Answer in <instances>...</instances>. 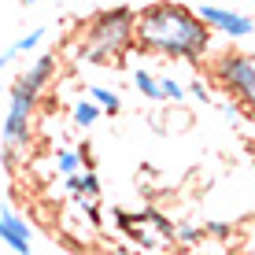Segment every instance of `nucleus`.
Here are the masks:
<instances>
[{"label":"nucleus","mask_w":255,"mask_h":255,"mask_svg":"<svg viewBox=\"0 0 255 255\" xmlns=\"http://www.w3.org/2000/svg\"><path fill=\"white\" fill-rule=\"evenodd\" d=\"M133 37L137 52L178 59V63H200L215 45V33L185 0H152V4L137 7Z\"/></svg>","instance_id":"obj_1"},{"label":"nucleus","mask_w":255,"mask_h":255,"mask_svg":"<svg viewBox=\"0 0 255 255\" xmlns=\"http://www.w3.org/2000/svg\"><path fill=\"white\" fill-rule=\"evenodd\" d=\"M137 7L115 4V7H100L96 15L82 22V45H78V59L93 67H111L122 63L129 52H137Z\"/></svg>","instance_id":"obj_2"},{"label":"nucleus","mask_w":255,"mask_h":255,"mask_svg":"<svg viewBox=\"0 0 255 255\" xmlns=\"http://www.w3.org/2000/svg\"><path fill=\"white\" fill-rule=\"evenodd\" d=\"M211 82L241 108L255 111V52H222L211 63Z\"/></svg>","instance_id":"obj_3"},{"label":"nucleus","mask_w":255,"mask_h":255,"mask_svg":"<svg viewBox=\"0 0 255 255\" xmlns=\"http://www.w3.org/2000/svg\"><path fill=\"white\" fill-rule=\"evenodd\" d=\"M33 119H37V100L33 96H26L19 89H11L7 96V115H4V144L7 152H19L33 140Z\"/></svg>","instance_id":"obj_4"},{"label":"nucleus","mask_w":255,"mask_h":255,"mask_svg":"<svg viewBox=\"0 0 255 255\" xmlns=\"http://www.w3.org/2000/svg\"><path fill=\"white\" fill-rule=\"evenodd\" d=\"M196 15L207 22L211 33H222L230 41H241V37H252L255 33V19L244 11H233V7H222V4H200Z\"/></svg>","instance_id":"obj_5"},{"label":"nucleus","mask_w":255,"mask_h":255,"mask_svg":"<svg viewBox=\"0 0 255 255\" xmlns=\"http://www.w3.org/2000/svg\"><path fill=\"white\" fill-rule=\"evenodd\" d=\"M56 70H59L56 52H41V56H37V59H33V63L19 74V82H15L11 89H19V93H26V96H33V100H41V93H45L48 85H52Z\"/></svg>","instance_id":"obj_6"},{"label":"nucleus","mask_w":255,"mask_h":255,"mask_svg":"<svg viewBox=\"0 0 255 255\" xmlns=\"http://www.w3.org/2000/svg\"><path fill=\"white\" fill-rule=\"evenodd\" d=\"M0 241L7 244L15 255H30L33 252V230H30V222L19 215L15 207H0Z\"/></svg>","instance_id":"obj_7"},{"label":"nucleus","mask_w":255,"mask_h":255,"mask_svg":"<svg viewBox=\"0 0 255 255\" xmlns=\"http://www.w3.org/2000/svg\"><path fill=\"white\" fill-rule=\"evenodd\" d=\"M45 37H48V26H33V30H30V33H22V37L15 41L11 48H4V52H0V67H7L15 56H22V52L41 48V41H45Z\"/></svg>","instance_id":"obj_8"},{"label":"nucleus","mask_w":255,"mask_h":255,"mask_svg":"<svg viewBox=\"0 0 255 255\" xmlns=\"http://www.w3.org/2000/svg\"><path fill=\"white\" fill-rule=\"evenodd\" d=\"M63 185L70 196H100V178H96V170H74L63 178Z\"/></svg>","instance_id":"obj_9"},{"label":"nucleus","mask_w":255,"mask_h":255,"mask_svg":"<svg viewBox=\"0 0 255 255\" xmlns=\"http://www.w3.org/2000/svg\"><path fill=\"white\" fill-rule=\"evenodd\" d=\"M85 89H89V100L100 108V115H119L122 111V100L115 89H108V85H85Z\"/></svg>","instance_id":"obj_10"},{"label":"nucleus","mask_w":255,"mask_h":255,"mask_svg":"<svg viewBox=\"0 0 255 255\" xmlns=\"http://www.w3.org/2000/svg\"><path fill=\"white\" fill-rule=\"evenodd\" d=\"M104 115H100V108L85 96V100H74V108H70V122H74L78 129H89V126H96Z\"/></svg>","instance_id":"obj_11"},{"label":"nucleus","mask_w":255,"mask_h":255,"mask_svg":"<svg viewBox=\"0 0 255 255\" xmlns=\"http://www.w3.org/2000/svg\"><path fill=\"white\" fill-rule=\"evenodd\" d=\"M133 89L144 96V100H152V104H159V100H163V96H159V78L148 74L144 67H137V70H133Z\"/></svg>","instance_id":"obj_12"},{"label":"nucleus","mask_w":255,"mask_h":255,"mask_svg":"<svg viewBox=\"0 0 255 255\" xmlns=\"http://www.w3.org/2000/svg\"><path fill=\"white\" fill-rule=\"evenodd\" d=\"M82 166H85L82 148H59V152H56V170L63 174V178H67V174H74V170H82Z\"/></svg>","instance_id":"obj_13"},{"label":"nucleus","mask_w":255,"mask_h":255,"mask_svg":"<svg viewBox=\"0 0 255 255\" xmlns=\"http://www.w3.org/2000/svg\"><path fill=\"white\" fill-rule=\"evenodd\" d=\"M159 96H163V100H170V104H181L189 93H185V85H181L178 78L163 74V78H159Z\"/></svg>","instance_id":"obj_14"},{"label":"nucleus","mask_w":255,"mask_h":255,"mask_svg":"<svg viewBox=\"0 0 255 255\" xmlns=\"http://www.w3.org/2000/svg\"><path fill=\"white\" fill-rule=\"evenodd\" d=\"M185 93L192 96V100H204V104H211L215 96H211V85L204 82V78H192V82L185 85Z\"/></svg>","instance_id":"obj_15"},{"label":"nucleus","mask_w":255,"mask_h":255,"mask_svg":"<svg viewBox=\"0 0 255 255\" xmlns=\"http://www.w3.org/2000/svg\"><path fill=\"white\" fill-rule=\"evenodd\" d=\"M204 237V226H174V241L181 244H196Z\"/></svg>","instance_id":"obj_16"},{"label":"nucleus","mask_w":255,"mask_h":255,"mask_svg":"<svg viewBox=\"0 0 255 255\" xmlns=\"http://www.w3.org/2000/svg\"><path fill=\"white\" fill-rule=\"evenodd\" d=\"M204 233H215V237H226V233H233V226H230V222H204Z\"/></svg>","instance_id":"obj_17"},{"label":"nucleus","mask_w":255,"mask_h":255,"mask_svg":"<svg viewBox=\"0 0 255 255\" xmlns=\"http://www.w3.org/2000/svg\"><path fill=\"white\" fill-rule=\"evenodd\" d=\"M222 115H226V119H241V104L226 100V104H222Z\"/></svg>","instance_id":"obj_18"},{"label":"nucleus","mask_w":255,"mask_h":255,"mask_svg":"<svg viewBox=\"0 0 255 255\" xmlns=\"http://www.w3.org/2000/svg\"><path fill=\"white\" fill-rule=\"evenodd\" d=\"M111 255H144V252H137V248H115Z\"/></svg>","instance_id":"obj_19"},{"label":"nucleus","mask_w":255,"mask_h":255,"mask_svg":"<svg viewBox=\"0 0 255 255\" xmlns=\"http://www.w3.org/2000/svg\"><path fill=\"white\" fill-rule=\"evenodd\" d=\"M26 4H41V0H26Z\"/></svg>","instance_id":"obj_20"},{"label":"nucleus","mask_w":255,"mask_h":255,"mask_svg":"<svg viewBox=\"0 0 255 255\" xmlns=\"http://www.w3.org/2000/svg\"><path fill=\"white\" fill-rule=\"evenodd\" d=\"M144 4H152V0H144Z\"/></svg>","instance_id":"obj_21"},{"label":"nucleus","mask_w":255,"mask_h":255,"mask_svg":"<svg viewBox=\"0 0 255 255\" xmlns=\"http://www.w3.org/2000/svg\"><path fill=\"white\" fill-rule=\"evenodd\" d=\"M252 255H255V248H252Z\"/></svg>","instance_id":"obj_22"}]
</instances>
